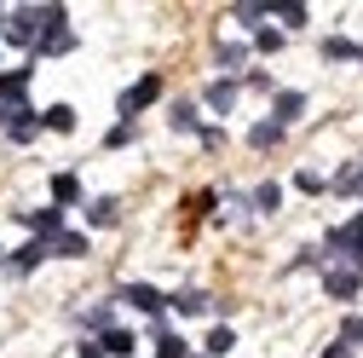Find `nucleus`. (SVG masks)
<instances>
[{
	"mask_svg": "<svg viewBox=\"0 0 363 358\" xmlns=\"http://www.w3.org/2000/svg\"><path fill=\"white\" fill-rule=\"evenodd\" d=\"M323 58H329V64H340V58H357V40H346V35H329V40H323Z\"/></svg>",
	"mask_w": 363,
	"mask_h": 358,
	"instance_id": "23",
	"label": "nucleus"
},
{
	"mask_svg": "<svg viewBox=\"0 0 363 358\" xmlns=\"http://www.w3.org/2000/svg\"><path fill=\"white\" fill-rule=\"evenodd\" d=\"M357 197H363V179H357Z\"/></svg>",
	"mask_w": 363,
	"mask_h": 358,
	"instance_id": "37",
	"label": "nucleus"
},
{
	"mask_svg": "<svg viewBox=\"0 0 363 358\" xmlns=\"http://www.w3.org/2000/svg\"><path fill=\"white\" fill-rule=\"evenodd\" d=\"M294 116H306V93H277V110H271V121H294Z\"/></svg>",
	"mask_w": 363,
	"mask_h": 358,
	"instance_id": "17",
	"label": "nucleus"
},
{
	"mask_svg": "<svg viewBox=\"0 0 363 358\" xmlns=\"http://www.w3.org/2000/svg\"><path fill=\"white\" fill-rule=\"evenodd\" d=\"M323 254H329V266H352V272L363 278V219L335 226V232L323 237Z\"/></svg>",
	"mask_w": 363,
	"mask_h": 358,
	"instance_id": "1",
	"label": "nucleus"
},
{
	"mask_svg": "<svg viewBox=\"0 0 363 358\" xmlns=\"http://www.w3.org/2000/svg\"><path fill=\"white\" fill-rule=\"evenodd\" d=\"M271 18H283L289 29H306V6L300 0H271Z\"/></svg>",
	"mask_w": 363,
	"mask_h": 358,
	"instance_id": "19",
	"label": "nucleus"
},
{
	"mask_svg": "<svg viewBox=\"0 0 363 358\" xmlns=\"http://www.w3.org/2000/svg\"><path fill=\"white\" fill-rule=\"evenodd\" d=\"M191 358H208V352H191Z\"/></svg>",
	"mask_w": 363,
	"mask_h": 358,
	"instance_id": "39",
	"label": "nucleus"
},
{
	"mask_svg": "<svg viewBox=\"0 0 363 358\" xmlns=\"http://www.w3.org/2000/svg\"><path fill=\"white\" fill-rule=\"evenodd\" d=\"M156 99H162V75H139V81H133L127 93H121V104H116V110H121V121H133L139 110H150Z\"/></svg>",
	"mask_w": 363,
	"mask_h": 358,
	"instance_id": "5",
	"label": "nucleus"
},
{
	"mask_svg": "<svg viewBox=\"0 0 363 358\" xmlns=\"http://www.w3.org/2000/svg\"><path fill=\"white\" fill-rule=\"evenodd\" d=\"M283 47H289L283 29H271V23H265V29H254V53H283Z\"/></svg>",
	"mask_w": 363,
	"mask_h": 358,
	"instance_id": "24",
	"label": "nucleus"
},
{
	"mask_svg": "<svg viewBox=\"0 0 363 358\" xmlns=\"http://www.w3.org/2000/svg\"><path fill=\"white\" fill-rule=\"evenodd\" d=\"M23 110H29V64L0 75V127H12Z\"/></svg>",
	"mask_w": 363,
	"mask_h": 358,
	"instance_id": "3",
	"label": "nucleus"
},
{
	"mask_svg": "<svg viewBox=\"0 0 363 358\" xmlns=\"http://www.w3.org/2000/svg\"><path fill=\"white\" fill-rule=\"evenodd\" d=\"M242 58H248L242 40H219V47H213V64H219V70H242Z\"/></svg>",
	"mask_w": 363,
	"mask_h": 358,
	"instance_id": "18",
	"label": "nucleus"
},
{
	"mask_svg": "<svg viewBox=\"0 0 363 358\" xmlns=\"http://www.w3.org/2000/svg\"><path fill=\"white\" fill-rule=\"evenodd\" d=\"M81 358H104V347H99V335H93V341H81Z\"/></svg>",
	"mask_w": 363,
	"mask_h": 358,
	"instance_id": "34",
	"label": "nucleus"
},
{
	"mask_svg": "<svg viewBox=\"0 0 363 358\" xmlns=\"http://www.w3.org/2000/svg\"><path fill=\"white\" fill-rule=\"evenodd\" d=\"M40 127H52V133H75V110H69V104H52L47 116H40Z\"/></svg>",
	"mask_w": 363,
	"mask_h": 358,
	"instance_id": "22",
	"label": "nucleus"
},
{
	"mask_svg": "<svg viewBox=\"0 0 363 358\" xmlns=\"http://www.w3.org/2000/svg\"><path fill=\"white\" fill-rule=\"evenodd\" d=\"M69 202H81V179L75 173H58L52 179V208H69Z\"/></svg>",
	"mask_w": 363,
	"mask_h": 358,
	"instance_id": "16",
	"label": "nucleus"
},
{
	"mask_svg": "<svg viewBox=\"0 0 363 358\" xmlns=\"http://www.w3.org/2000/svg\"><path fill=\"white\" fill-rule=\"evenodd\" d=\"M265 18H271V6H259V0L237 6V23H242V29H265Z\"/></svg>",
	"mask_w": 363,
	"mask_h": 358,
	"instance_id": "25",
	"label": "nucleus"
},
{
	"mask_svg": "<svg viewBox=\"0 0 363 358\" xmlns=\"http://www.w3.org/2000/svg\"><path fill=\"white\" fill-rule=\"evenodd\" d=\"M237 93H242V87H237L231 75H219V81H208V93H202V99H208V110H231Z\"/></svg>",
	"mask_w": 363,
	"mask_h": 358,
	"instance_id": "10",
	"label": "nucleus"
},
{
	"mask_svg": "<svg viewBox=\"0 0 363 358\" xmlns=\"http://www.w3.org/2000/svg\"><path fill=\"white\" fill-rule=\"evenodd\" d=\"M40 58H64V53H75V29H69V18H64V6H47V29H40V47H35Z\"/></svg>",
	"mask_w": 363,
	"mask_h": 358,
	"instance_id": "4",
	"label": "nucleus"
},
{
	"mask_svg": "<svg viewBox=\"0 0 363 358\" xmlns=\"http://www.w3.org/2000/svg\"><path fill=\"white\" fill-rule=\"evenodd\" d=\"M196 139H202L208 151H219V145H225V133H219V127H196Z\"/></svg>",
	"mask_w": 363,
	"mask_h": 358,
	"instance_id": "33",
	"label": "nucleus"
},
{
	"mask_svg": "<svg viewBox=\"0 0 363 358\" xmlns=\"http://www.w3.org/2000/svg\"><path fill=\"white\" fill-rule=\"evenodd\" d=\"M167 306L185 312V318H202V312H208V295H202V289H179V295H167Z\"/></svg>",
	"mask_w": 363,
	"mask_h": 358,
	"instance_id": "14",
	"label": "nucleus"
},
{
	"mask_svg": "<svg viewBox=\"0 0 363 358\" xmlns=\"http://www.w3.org/2000/svg\"><path fill=\"white\" fill-rule=\"evenodd\" d=\"M340 341H346V347H363V318H346V324H340Z\"/></svg>",
	"mask_w": 363,
	"mask_h": 358,
	"instance_id": "31",
	"label": "nucleus"
},
{
	"mask_svg": "<svg viewBox=\"0 0 363 358\" xmlns=\"http://www.w3.org/2000/svg\"><path fill=\"white\" fill-rule=\"evenodd\" d=\"M133 139H139V133H133V121H116V127L104 133V145H110V151H121V145H133Z\"/></svg>",
	"mask_w": 363,
	"mask_h": 358,
	"instance_id": "29",
	"label": "nucleus"
},
{
	"mask_svg": "<svg viewBox=\"0 0 363 358\" xmlns=\"http://www.w3.org/2000/svg\"><path fill=\"white\" fill-rule=\"evenodd\" d=\"M231 347H237V330H225V324H219V330H208V358L231 352Z\"/></svg>",
	"mask_w": 363,
	"mask_h": 358,
	"instance_id": "27",
	"label": "nucleus"
},
{
	"mask_svg": "<svg viewBox=\"0 0 363 358\" xmlns=\"http://www.w3.org/2000/svg\"><path fill=\"white\" fill-rule=\"evenodd\" d=\"M248 202H254V214H271V208L283 202V191H277V185H259V191H254Z\"/></svg>",
	"mask_w": 363,
	"mask_h": 358,
	"instance_id": "28",
	"label": "nucleus"
},
{
	"mask_svg": "<svg viewBox=\"0 0 363 358\" xmlns=\"http://www.w3.org/2000/svg\"><path fill=\"white\" fill-rule=\"evenodd\" d=\"M40 243H47V254H69V260L86 254V237L81 232H58V237H40Z\"/></svg>",
	"mask_w": 363,
	"mask_h": 358,
	"instance_id": "13",
	"label": "nucleus"
},
{
	"mask_svg": "<svg viewBox=\"0 0 363 358\" xmlns=\"http://www.w3.org/2000/svg\"><path fill=\"white\" fill-rule=\"evenodd\" d=\"M323 358H352V347H346V341H335V347H329Z\"/></svg>",
	"mask_w": 363,
	"mask_h": 358,
	"instance_id": "35",
	"label": "nucleus"
},
{
	"mask_svg": "<svg viewBox=\"0 0 363 358\" xmlns=\"http://www.w3.org/2000/svg\"><path fill=\"white\" fill-rule=\"evenodd\" d=\"M150 335H156V358H191V352H185V335H179V330H167V324H156Z\"/></svg>",
	"mask_w": 363,
	"mask_h": 358,
	"instance_id": "11",
	"label": "nucleus"
},
{
	"mask_svg": "<svg viewBox=\"0 0 363 358\" xmlns=\"http://www.w3.org/2000/svg\"><path fill=\"white\" fill-rule=\"evenodd\" d=\"M0 29H6V12H0Z\"/></svg>",
	"mask_w": 363,
	"mask_h": 358,
	"instance_id": "36",
	"label": "nucleus"
},
{
	"mask_svg": "<svg viewBox=\"0 0 363 358\" xmlns=\"http://www.w3.org/2000/svg\"><path fill=\"white\" fill-rule=\"evenodd\" d=\"M40 29H47V6H23V12H6V47H40Z\"/></svg>",
	"mask_w": 363,
	"mask_h": 358,
	"instance_id": "2",
	"label": "nucleus"
},
{
	"mask_svg": "<svg viewBox=\"0 0 363 358\" xmlns=\"http://www.w3.org/2000/svg\"><path fill=\"white\" fill-rule=\"evenodd\" d=\"M323 289H329L335 300H352V295L363 289V278L352 272V266H329V272H323Z\"/></svg>",
	"mask_w": 363,
	"mask_h": 358,
	"instance_id": "8",
	"label": "nucleus"
},
{
	"mask_svg": "<svg viewBox=\"0 0 363 358\" xmlns=\"http://www.w3.org/2000/svg\"><path fill=\"white\" fill-rule=\"evenodd\" d=\"M357 179H363V168L352 162V168H340V173L329 179V191H340V197H352V191H357Z\"/></svg>",
	"mask_w": 363,
	"mask_h": 358,
	"instance_id": "26",
	"label": "nucleus"
},
{
	"mask_svg": "<svg viewBox=\"0 0 363 358\" xmlns=\"http://www.w3.org/2000/svg\"><path fill=\"white\" fill-rule=\"evenodd\" d=\"M248 145H254V151L283 145V121H271V116H265V121H254V127H248Z\"/></svg>",
	"mask_w": 363,
	"mask_h": 358,
	"instance_id": "12",
	"label": "nucleus"
},
{
	"mask_svg": "<svg viewBox=\"0 0 363 358\" xmlns=\"http://www.w3.org/2000/svg\"><path fill=\"white\" fill-rule=\"evenodd\" d=\"M23 226H29L35 237H58V232H64V208H29Z\"/></svg>",
	"mask_w": 363,
	"mask_h": 358,
	"instance_id": "9",
	"label": "nucleus"
},
{
	"mask_svg": "<svg viewBox=\"0 0 363 358\" xmlns=\"http://www.w3.org/2000/svg\"><path fill=\"white\" fill-rule=\"evenodd\" d=\"M167 121H173L179 133H191V127H196V99H173V110H167Z\"/></svg>",
	"mask_w": 363,
	"mask_h": 358,
	"instance_id": "20",
	"label": "nucleus"
},
{
	"mask_svg": "<svg viewBox=\"0 0 363 358\" xmlns=\"http://www.w3.org/2000/svg\"><path fill=\"white\" fill-rule=\"evenodd\" d=\"M40 260H47V243L35 237V243H23V249H12V254H6V278H29Z\"/></svg>",
	"mask_w": 363,
	"mask_h": 358,
	"instance_id": "7",
	"label": "nucleus"
},
{
	"mask_svg": "<svg viewBox=\"0 0 363 358\" xmlns=\"http://www.w3.org/2000/svg\"><path fill=\"white\" fill-rule=\"evenodd\" d=\"M121 300H127V306H139V312H150L156 324H162V312H167V295H162V289H150V283H127V289H121Z\"/></svg>",
	"mask_w": 363,
	"mask_h": 358,
	"instance_id": "6",
	"label": "nucleus"
},
{
	"mask_svg": "<svg viewBox=\"0 0 363 358\" xmlns=\"http://www.w3.org/2000/svg\"><path fill=\"white\" fill-rule=\"evenodd\" d=\"M86 219H93V226H110V219H116V202H110V197L86 202Z\"/></svg>",
	"mask_w": 363,
	"mask_h": 358,
	"instance_id": "30",
	"label": "nucleus"
},
{
	"mask_svg": "<svg viewBox=\"0 0 363 358\" xmlns=\"http://www.w3.org/2000/svg\"><path fill=\"white\" fill-rule=\"evenodd\" d=\"M99 347H104L110 358H127V352H133V330H121V324H110V330L99 335Z\"/></svg>",
	"mask_w": 363,
	"mask_h": 358,
	"instance_id": "15",
	"label": "nucleus"
},
{
	"mask_svg": "<svg viewBox=\"0 0 363 358\" xmlns=\"http://www.w3.org/2000/svg\"><path fill=\"white\" fill-rule=\"evenodd\" d=\"M35 133H40V116H29V110H23V116H18L12 127H6V139H12V145H29Z\"/></svg>",
	"mask_w": 363,
	"mask_h": 358,
	"instance_id": "21",
	"label": "nucleus"
},
{
	"mask_svg": "<svg viewBox=\"0 0 363 358\" xmlns=\"http://www.w3.org/2000/svg\"><path fill=\"white\" fill-rule=\"evenodd\" d=\"M294 185H300L306 197H317V191H329V185H323V179H317V173H300V179H294Z\"/></svg>",
	"mask_w": 363,
	"mask_h": 358,
	"instance_id": "32",
	"label": "nucleus"
},
{
	"mask_svg": "<svg viewBox=\"0 0 363 358\" xmlns=\"http://www.w3.org/2000/svg\"><path fill=\"white\" fill-rule=\"evenodd\" d=\"M357 58H363V40H357Z\"/></svg>",
	"mask_w": 363,
	"mask_h": 358,
	"instance_id": "38",
	"label": "nucleus"
}]
</instances>
